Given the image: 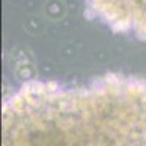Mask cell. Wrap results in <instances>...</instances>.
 <instances>
[{"instance_id":"cell-1","label":"cell","mask_w":146,"mask_h":146,"mask_svg":"<svg viewBox=\"0 0 146 146\" xmlns=\"http://www.w3.org/2000/svg\"><path fill=\"white\" fill-rule=\"evenodd\" d=\"M2 146H146V79L31 82L3 104Z\"/></svg>"},{"instance_id":"cell-2","label":"cell","mask_w":146,"mask_h":146,"mask_svg":"<svg viewBox=\"0 0 146 146\" xmlns=\"http://www.w3.org/2000/svg\"><path fill=\"white\" fill-rule=\"evenodd\" d=\"M88 9L117 32L146 41V0H85Z\"/></svg>"}]
</instances>
